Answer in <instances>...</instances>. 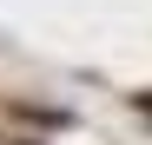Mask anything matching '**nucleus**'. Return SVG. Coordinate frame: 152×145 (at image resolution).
<instances>
[{"label":"nucleus","mask_w":152,"mask_h":145,"mask_svg":"<svg viewBox=\"0 0 152 145\" xmlns=\"http://www.w3.org/2000/svg\"><path fill=\"white\" fill-rule=\"evenodd\" d=\"M139 112H145V119H152V92H145V99H139Z\"/></svg>","instance_id":"f257e3e1"}]
</instances>
